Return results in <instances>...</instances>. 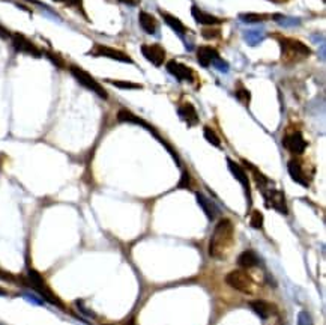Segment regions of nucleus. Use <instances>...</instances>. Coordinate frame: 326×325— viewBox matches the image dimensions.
<instances>
[{"label":"nucleus","instance_id":"obj_1","mask_svg":"<svg viewBox=\"0 0 326 325\" xmlns=\"http://www.w3.org/2000/svg\"><path fill=\"white\" fill-rule=\"evenodd\" d=\"M234 239V226L231 220L228 218H221L217 223L212 236L209 239V247L208 253L214 259H222L227 256L228 250L233 245Z\"/></svg>","mask_w":326,"mask_h":325},{"label":"nucleus","instance_id":"obj_2","mask_svg":"<svg viewBox=\"0 0 326 325\" xmlns=\"http://www.w3.org/2000/svg\"><path fill=\"white\" fill-rule=\"evenodd\" d=\"M281 62L284 65H293L298 63L307 57L311 56V48L295 38H281Z\"/></svg>","mask_w":326,"mask_h":325},{"label":"nucleus","instance_id":"obj_3","mask_svg":"<svg viewBox=\"0 0 326 325\" xmlns=\"http://www.w3.org/2000/svg\"><path fill=\"white\" fill-rule=\"evenodd\" d=\"M26 282H27V285H29L36 294H39V295L42 297V300H45V301H48V303L57 306V307H63V304L60 303V300H59V298L53 294V291L47 286L44 277H42L38 271L29 270V271H27V279H26Z\"/></svg>","mask_w":326,"mask_h":325},{"label":"nucleus","instance_id":"obj_4","mask_svg":"<svg viewBox=\"0 0 326 325\" xmlns=\"http://www.w3.org/2000/svg\"><path fill=\"white\" fill-rule=\"evenodd\" d=\"M69 73H71V76H72L82 86H85L86 89L92 91V92L97 94L100 98H103V100H107V98H109V94H107V91L101 86V83L97 82V80H95L88 71H85L83 68H80V67H77V65H71V67H69Z\"/></svg>","mask_w":326,"mask_h":325},{"label":"nucleus","instance_id":"obj_5","mask_svg":"<svg viewBox=\"0 0 326 325\" xmlns=\"http://www.w3.org/2000/svg\"><path fill=\"white\" fill-rule=\"evenodd\" d=\"M225 283L239 291V292H245L250 294L253 289V279L251 276L245 271V270H233L225 276Z\"/></svg>","mask_w":326,"mask_h":325},{"label":"nucleus","instance_id":"obj_6","mask_svg":"<svg viewBox=\"0 0 326 325\" xmlns=\"http://www.w3.org/2000/svg\"><path fill=\"white\" fill-rule=\"evenodd\" d=\"M88 54H91L94 57H107V59H113V60H117V62L134 63V60L129 57V54H126V53H123L120 50L111 48V47L104 45V44H95Z\"/></svg>","mask_w":326,"mask_h":325},{"label":"nucleus","instance_id":"obj_7","mask_svg":"<svg viewBox=\"0 0 326 325\" xmlns=\"http://www.w3.org/2000/svg\"><path fill=\"white\" fill-rule=\"evenodd\" d=\"M11 44L12 47L20 51V53H24V54H29V56H33V57H41L42 56V51L30 41L27 39L23 33L20 32H14L11 33Z\"/></svg>","mask_w":326,"mask_h":325},{"label":"nucleus","instance_id":"obj_8","mask_svg":"<svg viewBox=\"0 0 326 325\" xmlns=\"http://www.w3.org/2000/svg\"><path fill=\"white\" fill-rule=\"evenodd\" d=\"M263 193V198H265V202H266V207L268 208H272L275 211H278L280 214H287V204H286V198H284V193L280 191V190H275V188H269L266 187L265 190H262Z\"/></svg>","mask_w":326,"mask_h":325},{"label":"nucleus","instance_id":"obj_9","mask_svg":"<svg viewBox=\"0 0 326 325\" xmlns=\"http://www.w3.org/2000/svg\"><path fill=\"white\" fill-rule=\"evenodd\" d=\"M196 56H197V62L203 67V68H209L211 65H217L221 68V65L227 67L221 57H219V53L214 47L211 45H200L196 51Z\"/></svg>","mask_w":326,"mask_h":325},{"label":"nucleus","instance_id":"obj_10","mask_svg":"<svg viewBox=\"0 0 326 325\" xmlns=\"http://www.w3.org/2000/svg\"><path fill=\"white\" fill-rule=\"evenodd\" d=\"M166 68H167L169 74H172L178 82H188V83L194 82V77H196L194 71L190 67H187V65L175 60V59L169 60L167 65H166Z\"/></svg>","mask_w":326,"mask_h":325},{"label":"nucleus","instance_id":"obj_11","mask_svg":"<svg viewBox=\"0 0 326 325\" xmlns=\"http://www.w3.org/2000/svg\"><path fill=\"white\" fill-rule=\"evenodd\" d=\"M283 146L292 152V154H296V155H301L305 152L308 143L307 140L304 139V136L299 133V131H295V133H289L283 137Z\"/></svg>","mask_w":326,"mask_h":325},{"label":"nucleus","instance_id":"obj_12","mask_svg":"<svg viewBox=\"0 0 326 325\" xmlns=\"http://www.w3.org/2000/svg\"><path fill=\"white\" fill-rule=\"evenodd\" d=\"M227 166H228V170L231 172V175L239 181V184L243 187L245 190V194H247V199H248V205H251V184H250V178H248V173L247 170L237 164L236 161H233L231 158H227Z\"/></svg>","mask_w":326,"mask_h":325},{"label":"nucleus","instance_id":"obj_13","mask_svg":"<svg viewBox=\"0 0 326 325\" xmlns=\"http://www.w3.org/2000/svg\"><path fill=\"white\" fill-rule=\"evenodd\" d=\"M141 54L155 67H161L166 62V50L159 44H143Z\"/></svg>","mask_w":326,"mask_h":325},{"label":"nucleus","instance_id":"obj_14","mask_svg":"<svg viewBox=\"0 0 326 325\" xmlns=\"http://www.w3.org/2000/svg\"><path fill=\"white\" fill-rule=\"evenodd\" d=\"M287 170H289V175L292 176V179L295 182H298L299 185L302 187H308V178H307V173L305 170L302 169V164L299 160H290L287 163Z\"/></svg>","mask_w":326,"mask_h":325},{"label":"nucleus","instance_id":"obj_15","mask_svg":"<svg viewBox=\"0 0 326 325\" xmlns=\"http://www.w3.org/2000/svg\"><path fill=\"white\" fill-rule=\"evenodd\" d=\"M178 114H179V117L188 125V126H194V125H197L199 123V113H197V110L196 107L191 104V103H184L182 106H179L178 107Z\"/></svg>","mask_w":326,"mask_h":325},{"label":"nucleus","instance_id":"obj_16","mask_svg":"<svg viewBox=\"0 0 326 325\" xmlns=\"http://www.w3.org/2000/svg\"><path fill=\"white\" fill-rule=\"evenodd\" d=\"M191 15L194 17V20L199 23V24H203V26H218V24H221L222 23V20L221 18H218L215 15H212V14H208V12H205V11H202L199 6H196V5H193V8H191Z\"/></svg>","mask_w":326,"mask_h":325},{"label":"nucleus","instance_id":"obj_17","mask_svg":"<svg viewBox=\"0 0 326 325\" xmlns=\"http://www.w3.org/2000/svg\"><path fill=\"white\" fill-rule=\"evenodd\" d=\"M138 23H140V27H141L147 35H155V33H156L158 21H156L155 17L150 15L149 12L140 11V14H138Z\"/></svg>","mask_w":326,"mask_h":325},{"label":"nucleus","instance_id":"obj_18","mask_svg":"<svg viewBox=\"0 0 326 325\" xmlns=\"http://www.w3.org/2000/svg\"><path fill=\"white\" fill-rule=\"evenodd\" d=\"M117 120H119V122H128V123L141 125V126L147 128L149 131H153V128H152L150 125H147L143 119H140L138 116H135L134 113H131V111L126 110V108H120V110L117 111ZM153 133H155V131H153Z\"/></svg>","mask_w":326,"mask_h":325},{"label":"nucleus","instance_id":"obj_19","mask_svg":"<svg viewBox=\"0 0 326 325\" xmlns=\"http://www.w3.org/2000/svg\"><path fill=\"white\" fill-rule=\"evenodd\" d=\"M237 265L242 268V270H250V268H254L259 265V257L257 254L253 251V250H245L239 254L237 257Z\"/></svg>","mask_w":326,"mask_h":325},{"label":"nucleus","instance_id":"obj_20","mask_svg":"<svg viewBox=\"0 0 326 325\" xmlns=\"http://www.w3.org/2000/svg\"><path fill=\"white\" fill-rule=\"evenodd\" d=\"M159 12H161L162 18H164L166 24H169L178 35L184 36V35L188 32V27H187L178 17H175V15H172V14H167V12H162V11H159Z\"/></svg>","mask_w":326,"mask_h":325},{"label":"nucleus","instance_id":"obj_21","mask_svg":"<svg viewBox=\"0 0 326 325\" xmlns=\"http://www.w3.org/2000/svg\"><path fill=\"white\" fill-rule=\"evenodd\" d=\"M250 307L262 318V319H268L272 313V306L265 301V300H254L250 303Z\"/></svg>","mask_w":326,"mask_h":325},{"label":"nucleus","instance_id":"obj_22","mask_svg":"<svg viewBox=\"0 0 326 325\" xmlns=\"http://www.w3.org/2000/svg\"><path fill=\"white\" fill-rule=\"evenodd\" d=\"M196 199H197L199 205L202 207V210H203V213L206 214V217H208L209 220H214L218 213L217 208L214 207V204L209 202V199H206L202 193H196Z\"/></svg>","mask_w":326,"mask_h":325},{"label":"nucleus","instance_id":"obj_23","mask_svg":"<svg viewBox=\"0 0 326 325\" xmlns=\"http://www.w3.org/2000/svg\"><path fill=\"white\" fill-rule=\"evenodd\" d=\"M104 82H107L110 85H113L114 88L119 89H141L143 86L134 82H125V80H111V79H106Z\"/></svg>","mask_w":326,"mask_h":325},{"label":"nucleus","instance_id":"obj_24","mask_svg":"<svg viewBox=\"0 0 326 325\" xmlns=\"http://www.w3.org/2000/svg\"><path fill=\"white\" fill-rule=\"evenodd\" d=\"M203 136H205V139H206L211 145H214L215 148H221V140H219V137L215 134V131H214L212 128L205 126V128H203Z\"/></svg>","mask_w":326,"mask_h":325},{"label":"nucleus","instance_id":"obj_25","mask_svg":"<svg viewBox=\"0 0 326 325\" xmlns=\"http://www.w3.org/2000/svg\"><path fill=\"white\" fill-rule=\"evenodd\" d=\"M240 18L245 23H262V21L271 18V15H268V14H242Z\"/></svg>","mask_w":326,"mask_h":325},{"label":"nucleus","instance_id":"obj_26","mask_svg":"<svg viewBox=\"0 0 326 325\" xmlns=\"http://www.w3.org/2000/svg\"><path fill=\"white\" fill-rule=\"evenodd\" d=\"M250 224H251V227H254V229H262L263 227V214L260 213V211H253V214H251V218H250Z\"/></svg>","mask_w":326,"mask_h":325},{"label":"nucleus","instance_id":"obj_27","mask_svg":"<svg viewBox=\"0 0 326 325\" xmlns=\"http://www.w3.org/2000/svg\"><path fill=\"white\" fill-rule=\"evenodd\" d=\"M234 95H236V98L242 103V104H250V100H251V94H250V91L248 89H245V88H239L236 92H234Z\"/></svg>","mask_w":326,"mask_h":325},{"label":"nucleus","instance_id":"obj_28","mask_svg":"<svg viewBox=\"0 0 326 325\" xmlns=\"http://www.w3.org/2000/svg\"><path fill=\"white\" fill-rule=\"evenodd\" d=\"M191 184H193L191 175L188 173V170H184L182 175H181V179H179L178 188H187V190H190V188H191Z\"/></svg>","mask_w":326,"mask_h":325},{"label":"nucleus","instance_id":"obj_29","mask_svg":"<svg viewBox=\"0 0 326 325\" xmlns=\"http://www.w3.org/2000/svg\"><path fill=\"white\" fill-rule=\"evenodd\" d=\"M298 325H313V319L308 312H301L298 316Z\"/></svg>","mask_w":326,"mask_h":325},{"label":"nucleus","instance_id":"obj_30","mask_svg":"<svg viewBox=\"0 0 326 325\" xmlns=\"http://www.w3.org/2000/svg\"><path fill=\"white\" fill-rule=\"evenodd\" d=\"M54 2H59L66 6H72V8H80V9L83 6V0H54Z\"/></svg>","mask_w":326,"mask_h":325},{"label":"nucleus","instance_id":"obj_31","mask_svg":"<svg viewBox=\"0 0 326 325\" xmlns=\"http://www.w3.org/2000/svg\"><path fill=\"white\" fill-rule=\"evenodd\" d=\"M202 33H203V36L208 38V39H209V38L214 39V38H218V36H219V32L215 30V29H203Z\"/></svg>","mask_w":326,"mask_h":325},{"label":"nucleus","instance_id":"obj_32","mask_svg":"<svg viewBox=\"0 0 326 325\" xmlns=\"http://www.w3.org/2000/svg\"><path fill=\"white\" fill-rule=\"evenodd\" d=\"M11 33H12V32H9L8 29H5V27L0 26V38H3V39H9V38H11Z\"/></svg>","mask_w":326,"mask_h":325},{"label":"nucleus","instance_id":"obj_33","mask_svg":"<svg viewBox=\"0 0 326 325\" xmlns=\"http://www.w3.org/2000/svg\"><path fill=\"white\" fill-rule=\"evenodd\" d=\"M119 2H122V3H126V5H131V6L137 5V0H119Z\"/></svg>","mask_w":326,"mask_h":325},{"label":"nucleus","instance_id":"obj_34","mask_svg":"<svg viewBox=\"0 0 326 325\" xmlns=\"http://www.w3.org/2000/svg\"><path fill=\"white\" fill-rule=\"evenodd\" d=\"M0 295H8V294H6V291H5V289H2V288H0Z\"/></svg>","mask_w":326,"mask_h":325},{"label":"nucleus","instance_id":"obj_35","mask_svg":"<svg viewBox=\"0 0 326 325\" xmlns=\"http://www.w3.org/2000/svg\"><path fill=\"white\" fill-rule=\"evenodd\" d=\"M106 325H109V324H106Z\"/></svg>","mask_w":326,"mask_h":325}]
</instances>
